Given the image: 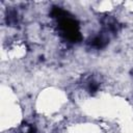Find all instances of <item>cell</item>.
I'll return each instance as SVG.
<instances>
[{
  "instance_id": "cell-1",
  "label": "cell",
  "mask_w": 133,
  "mask_h": 133,
  "mask_svg": "<svg viewBox=\"0 0 133 133\" xmlns=\"http://www.w3.org/2000/svg\"><path fill=\"white\" fill-rule=\"evenodd\" d=\"M55 12L57 14L56 17H58L59 28H60L62 34L71 41H77L78 38H80L78 24L76 23V21L74 19H72L71 17H68L65 15V12H64V16H62L63 10L55 9Z\"/></svg>"
}]
</instances>
